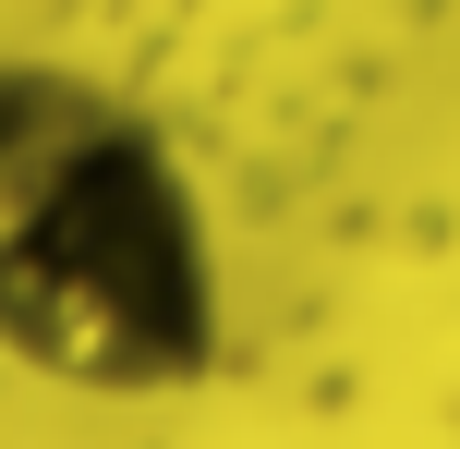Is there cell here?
<instances>
[{
  "mask_svg": "<svg viewBox=\"0 0 460 449\" xmlns=\"http://www.w3.org/2000/svg\"><path fill=\"white\" fill-rule=\"evenodd\" d=\"M230 353L218 219L158 110L0 49V364L73 401H182Z\"/></svg>",
  "mask_w": 460,
  "mask_h": 449,
  "instance_id": "6da1fadb",
  "label": "cell"
}]
</instances>
